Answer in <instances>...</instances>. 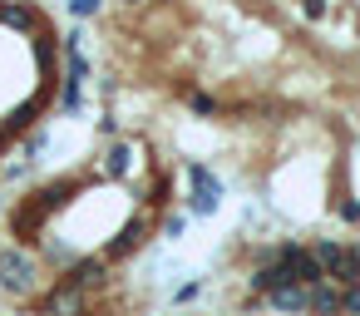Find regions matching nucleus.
<instances>
[{
  "label": "nucleus",
  "instance_id": "5",
  "mask_svg": "<svg viewBox=\"0 0 360 316\" xmlns=\"http://www.w3.org/2000/svg\"><path fill=\"white\" fill-rule=\"evenodd\" d=\"M340 311H350V316H360V282L340 291Z\"/></svg>",
  "mask_w": 360,
  "mask_h": 316
},
{
  "label": "nucleus",
  "instance_id": "1",
  "mask_svg": "<svg viewBox=\"0 0 360 316\" xmlns=\"http://www.w3.org/2000/svg\"><path fill=\"white\" fill-rule=\"evenodd\" d=\"M188 178H193V198H188V208H193L198 217H212L217 203H222V183H217V173H212L207 163H193Z\"/></svg>",
  "mask_w": 360,
  "mask_h": 316
},
{
  "label": "nucleus",
  "instance_id": "6",
  "mask_svg": "<svg viewBox=\"0 0 360 316\" xmlns=\"http://www.w3.org/2000/svg\"><path fill=\"white\" fill-rule=\"evenodd\" d=\"M70 11H75V20H89L99 11V0H70Z\"/></svg>",
  "mask_w": 360,
  "mask_h": 316
},
{
  "label": "nucleus",
  "instance_id": "2",
  "mask_svg": "<svg viewBox=\"0 0 360 316\" xmlns=\"http://www.w3.org/2000/svg\"><path fill=\"white\" fill-rule=\"evenodd\" d=\"M35 282V257L20 247H0V286L6 291H30Z\"/></svg>",
  "mask_w": 360,
  "mask_h": 316
},
{
  "label": "nucleus",
  "instance_id": "9",
  "mask_svg": "<svg viewBox=\"0 0 360 316\" xmlns=\"http://www.w3.org/2000/svg\"><path fill=\"white\" fill-rule=\"evenodd\" d=\"M340 213H345V217H350V222H360V203H345V208H340Z\"/></svg>",
  "mask_w": 360,
  "mask_h": 316
},
{
  "label": "nucleus",
  "instance_id": "4",
  "mask_svg": "<svg viewBox=\"0 0 360 316\" xmlns=\"http://www.w3.org/2000/svg\"><path fill=\"white\" fill-rule=\"evenodd\" d=\"M266 296H271L276 311H306V291H301V286H276V291H266Z\"/></svg>",
  "mask_w": 360,
  "mask_h": 316
},
{
  "label": "nucleus",
  "instance_id": "3",
  "mask_svg": "<svg viewBox=\"0 0 360 316\" xmlns=\"http://www.w3.org/2000/svg\"><path fill=\"white\" fill-rule=\"evenodd\" d=\"M306 306L321 311V316H335V311H340V291H330L326 282H316V286L306 291Z\"/></svg>",
  "mask_w": 360,
  "mask_h": 316
},
{
  "label": "nucleus",
  "instance_id": "8",
  "mask_svg": "<svg viewBox=\"0 0 360 316\" xmlns=\"http://www.w3.org/2000/svg\"><path fill=\"white\" fill-rule=\"evenodd\" d=\"M193 109H198V114H212V109H217V104H212V99H207V94H193Z\"/></svg>",
  "mask_w": 360,
  "mask_h": 316
},
{
  "label": "nucleus",
  "instance_id": "7",
  "mask_svg": "<svg viewBox=\"0 0 360 316\" xmlns=\"http://www.w3.org/2000/svg\"><path fill=\"white\" fill-rule=\"evenodd\" d=\"M301 11H306V20H321V15H326V0H306Z\"/></svg>",
  "mask_w": 360,
  "mask_h": 316
}]
</instances>
